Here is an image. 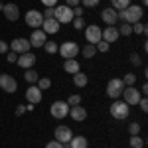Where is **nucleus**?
<instances>
[{"label":"nucleus","instance_id":"1","mask_svg":"<svg viewBox=\"0 0 148 148\" xmlns=\"http://www.w3.org/2000/svg\"><path fill=\"white\" fill-rule=\"evenodd\" d=\"M116 16H119V20H123L126 24H134V22H140L142 20L144 8L142 6H136V4H130V6H126L125 10H119Z\"/></svg>","mask_w":148,"mask_h":148},{"label":"nucleus","instance_id":"2","mask_svg":"<svg viewBox=\"0 0 148 148\" xmlns=\"http://www.w3.org/2000/svg\"><path fill=\"white\" fill-rule=\"evenodd\" d=\"M109 111H111V116H113V119L125 121V119H128V114H130V107H128L125 101H121V99H114V101L111 103V107H109Z\"/></svg>","mask_w":148,"mask_h":148},{"label":"nucleus","instance_id":"3","mask_svg":"<svg viewBox=\"0 0 148 148\" xmlns=\"http://www.w3.org/2000/svg\"><path fill=\"white\" fill-rule=\"evenodd\" d=\"M125 83H123V79H119V77H113V79H109V83H107V95L111 97V99H121V95H123V91H125Z\"/></svg>","mask_w":148,"mask_h":148},{"label":"nucleus","instance_id":"4","mask_svg":"<svg viewBox=\"0 0 148 148\" xmlns=\"http://www.w3.org/2000/svg\"><path fill=\"white\" fill-rule=\"evenodd\" d=\"M81 47L77 46V42H63L61 46L57 47V53L63 57V59H73V57H77Z\"/></svg>","mask_w":148,"mask_h":148},{"label":"nucleus","instance_id":"5","mask_svg":"<svg viewBox=\"0 0 148 148\" xmlns=\"http://www.w3.org/2000/svg\"><path fill=\"white\" fill-rule=\"evenodd\" d=\"M140 99H142V93L138 91L134 85H130V87H125V91H123V101H125L128 107H136Z\"/></svg>","mask_w":148,"mask_h":148},{"label":"nucleus","instance_id":"6","mask_svg":"<svg viewBox=\"0 0 148 148\" xmlns=\"http://www.w3.org/2000/svg\"><path fill=\"white\" fill-rule=\"evenodd\" d=\"M49 114L53 119H57V121H61V119H65L69 114V105L65 101H53L51 107H49Z\"/></svg>","mask_w":148,"mask_h":148},{"label":"nucleus","instance_id":"7","mask_svg":"<svg viewBox=\"0 0 148 148\" xmlns=\"http://www.w3.org/2000/svg\"><path fill=\"white\" fill-rule=\"evenodd\" d=\"M85 30V40H87V44H99L101 42V30L103 28H99L97 24H89V26H85L83 28Z\"/></svg>","mask_w":148,"mask_h":148},{"label":"nucleus","instance_id":"8","mask_svg":"<svg viewBox=\"0 0 148 148\" xmlns=\"http://www.w3.org/2000/svg\"><path fill=\"white\" fill-rule=\"evenodd\" d=\"M0 89L6 93H16L18 91V81L10 73H0Z\"/></svg>","mask_w":148,"mask_h":148},{"label":"nucleus","instance_id":"9","mask_svg":"<svg viewBox=\"0 0 148 148\" xmlns=\"http://www.w3.org/2000/svg\"><path fill=\"white\" fill-rule=\"evenodd\" d=\"M28 42H30V46L32 47H44V44L47 42V34L42 30V28H36L32 30V34L28 38Z\"/></svg>","mask_w":148,"mask_h":148},{"label":"nucleus","instance_id":"10","mask_svg":"<svg viewBox=\"0 0 148 148\" xmlns=\"http://www.w3.org/2000/svg\"><path fill=\"white\" fill-rule=\"evenodd\" d=\"M8 46H10V51L18 53V56H20V53H26V51H30V49H32L30 42H28L26 38H14Z\"/></svg>","mask_w":148,"mask_h":148},{"label":"nucleus","instance_id":"11","mask_svg":"<svg viewBox=\"0 0 148 148\" xmlns=\"http://www.w3.org/2000/svg\"><path fill=\"white\" fill-rule=\"evenodd\" d=\"M53 18H56L59 24H69L73 20V12H71L69 6L61 4V6H56V16H53Z\"/></svg>","mask_w":148,"mask_h":148},{"label":"nucleus","instance_id":"12","mask_svg":"<svg viewBox=\"0 0 148 148\" xmlns=\"http://www.w3.org/2000/svg\"><path fill=\"white\" fill-rule=\"evenodd\" d=\"M42 22H44V16H42V12L40 10H28L26 12V24L30 26V28H42Z\"/></svg>","mask_w":148,"mask_h":148},{"label":"nucleus","instance_id":"13","mask_svg":"<svg viewBox=\"0 0 148 148\" xmlns=\"http://www.w3.org/2000/svg\"><path fill=\"white\" fill-rule=\"evenodd\" d=\"M53 136H56L57 142H61V144H67L69 140L73 138V132H71V128L65 125H59L56 128V132H53Z\"/></svg>","mask_w":148,"mask_h":148},{"label":"nucleus","instance_id":"14","mask_svg":"<svg viewBox=\"0 0 148 148\" xmlns=\"http://www.w3.org/2000/svg\"><path fill=\"white\" fill-rule=\"evenodd\" d=\"M36 61H38V57H36L32 51H26V53H20V56H18L16 65H20L22 69H32L36 65Z\"/></svg>","mask_w":148,"mask_h":148},{"label":"nucleus","instance_id":"15","mask_svg":"<svg viewBox=\"0 0 148 148\" xmlns=\"http://www.w3.org/2000/svg\"><path fill=\"white\" fill-rule=\"evenodd\" d=\"M2 12H4V18H6L8 22H16V20L20 18V8H18V4H14V2L4 4Z\"/></svg>","mask_w":148,"mask_h":148},{"label":"nucleus","instance_id":"16","mask_svg":"<svg viewBox=\"0 0 148 148\" xmlns=\"http://www.w3.org/2000/svg\"><path fill=\"white\" fill-rule=\"evenodd\" d=\"M26 101L32 103V105L42 103V91L38 89V85H30V87L26 89Z\"/></svg>","mask_w":148,"mask_h":148},{"label":"nucleus","instance_id":"17","mask_svg":"<svg viewBox=\"0 0 148 148\" xmlns=\"http://www.w3.org/2000/svg\"><path fill=\"white\" fill-rule=\"evenodd\" d=\"M119 38H121V36H119V30H116L114 26H109V28L101 30V40H105L107 44H114Z\"/></svg>","mask_w":148,"mask_h":148},{"label":"nucleus","instance_id":"18","mask_svg":"<svg viewBox=\"0 0 148 148\" xmlns=\"http://www.w3.org/2000/svg\"><path fill=\"white\" fill-rule=\"evenodd\" d=\"M69 116H71L75 123H83V121L87 119V111H85V107L75 105V107H69Z\"/></svg>","mask_w":148,"mask_h":148},{"label":"nucleus","instance_id":"19","mask_svg":"<svg viewBox=\"0 0 148 148\" xmlns=\"http://www.w3.org/2000/svg\"><path fill=\"white\" fill-rule=\"evenodd\" d=\"M101 20L107 24V26H114V24L119 22L116 10H114V8H111V6H109V8H105V10L101 12Z\"/></svg>","mask_w":148,"mask_h":148},{"label":"nucleus","instance_id":"20","mask_svg":"<svg viewBox=\"0 0 148 148\" xmlns=\"http://www.w3.org/2000/svg\"><path fill=\"white\" fill-rule=\"evenodd\" d=\"M59 26H61V24L57 22L56 18H44L42 30H44L46 34H57V32H59Z\"/></svg>","mask_w":148,"mask_h":148},{"label":"nucleus","instance_id":"21","mask_svg":"<svg viewBox=\"0 0 148 148\" xmlns=\"http://www.w3.org/2000/svg\"><path fill=\"white\" fill-rule=\"evenodd\" d=\"M63 69L67 71L69 75H75V73L81 71V63L75 59V57H73V59H65V61H63Z\"/></svg>","mask_w":148,"mask_h":148},{"label":"nucleus","instance_id":"22","mask_svg":"<svg viewBox=\"0 0 148 148\" xmlns=\"http://www.w3.org/2000/svg\"><path fill=\"white\" fill-rule=\"evenodd\" d=\"M69 146L71 148H89V140L79 134V136H73L69 140Z\"/></svg>","mask_w":148,"mask_h":148},{"label":"nucleus","instance_id":"23","mask_svg":"<svg viewBox=\"0 0 148 148\" xmlns=\"http://www.w3.org/2000/svg\"><path fill=\"white\" fill-rule=\"evenodd\" d=\"M87 83H89V77H87L83 71H79V73L73 75V85H75V87H79V89H81V87H85Z\"/></svg>","mask_w":148,"mask_h":148},{"label":"nucleus","instance_id":"24","mask_svg":"<svg viewBox=\"0 0 148 148\" xmlns=\"http://www.w3.org/2000/svg\"><path fill=\"white\" fill-rule=\"evenodd\" d=\"M79 51L83 53V57H85V59H93V57H95V53H97V49H95V46H93V44H85Z\"/></svg>","mask_w":148,"mask_h":148},{"label":"nucleus","instance_id":"25","mask_svg":"<svg viewBox=\"0 0 148 148\" xmlns=\"http://www.w3.org/2000/svg\"><path fill=\"white\" fill-rule=\"evenodd\" d=\"M24 79H26V83H30V85H36V81L40 79L38 77V71H34V69H24Z\"/></svg>","mask_w":148,"mask_h":148},{"label":"nucleus","instance_id":"26","mask_svg":"<svg viewBox=\"0 0 148 148\" xmlns=\"http://www.w3.org/2000/svg\"><path fill=\"white\" fill-rule=\"evenodd\" d=\"M128 144L130 148H144V138H140V134H132L128 138Z\"/></svg>","mask_w":148,"mask_h":148},{"label":"nucleus","instance_id":"27","mask_svg":"<svg viewBox=\"0 0 148 148\" xmlns=\"http://www.w3.org/2000/svg\"><path fill=\"white\" fill-rule=\"evenodd\" d=\"M36 85H38L40 91H47V89L51 87V79H49V77H40V79L36 81Z\"/></svg>","mask_w":148,"mask_h":148},{"label":"nucleus","instance_id":"28","mask_svg":"<svg viewBox=\"0 0 148 148\" xmlns=\"http://www.w3.org/2000/svg\"><path fill=\"white\" fill-rule=\"evenodd\" d=\"M126 6H130V0H111V8H114V10H125Z\"/></svg>","mask_w":148,"mask_h":148},{"label":"nucleus","instance_id":"29","mask_svg":"<svg viewBox=\"0 0 148 148\" xmlns=\"http://www.w3.org/2000/svg\"><path fill=\"white\" fill-rule=\"evenodd\" d=\"M132 26V34H146V24L142 22H134V24H130Z\"/></svg>","mask_w":148,"mask_h":148},{"label":"nucleus","instance_id":"30","mask_svg":"<svg viewBox=\"0 0 148 148\" xmlns=\"http://www.w3.org/2000/svg\"><path fill=\"white\" fill-rule=\"evenodd\" d=\"M116 30H119V36H130V34H132V26L126 24V22H123V24H121V28H116Z\"/></svg>","mask_w":148,"mask_h":148},{"label":"nucleus","instance_id":"31","mask_svg":"<svg viewBox=\"0 0 148 148\" xmlns=\"http://www.w3.org/2000/svg\"><path fill=\"white\" fill-rule=\"evenodd\" d=\"M123 83H125L126 87L134 85V83H136V75H134V73H125V77H123Z\"/></svg>","mask_w":148,"mask_h":148},{"label":"nucleus","instance_id":"32","mask_svg":"<svg viewBox=\"0 0 148 148\" xmlns=\"http://www.w3.org/2000/svg\"><path fill=\"white\" fill-rule=\"evenodd\" d=\"M95 49H97V51H101V53H107V51L111 49V44H107L105 40H101L99 44H95Z\"/></svg>","mask_w":148,"mask_h":148},{"label":"nucleus","instance_id":"33","mask_svg":"<svg viewBox=\"0 0 148 148\" xmlns=\"http://www.w3.org/2000/svg\"><path fill=\"white\" fill-rule=\"evenodd\" d=\"M65 103H67L69 107H75V105H81V95H77V93H75V95H69V99H67Z\"/></svg>","mask_w":148,"mask_h":148},{"label":"nucleus","instance_id":"34","mask_svg":"<svg viewBox=\"0 0 148 148\" xmlns=\"http://www.w3.org/2000/svg\"><path fill=\"white\" fill-rule=\"evenodd\" d=\"M57 44L56 42H46V44H44V49H46L47 53H57Z\"/></svg>","mask_w":148,"mask_h":148},{"label":"nucleus","instance_id":"35","mask_svg":"<svg viewBox=\"0 0 148 148\" xmlns=\"http://www.w3.org/2000/svg\"><path fill=\"white\" fill-rule=\"evenodd\" d=\"M99 2L101 0H79V4L83 8H95V6H99Z\"/></svg>","mask_w":148,"mask_h":148},{"label":"nucleus","instance_id":"36","mask_svg":"<svg viewBox=\"0 0 148 148\" xmlns=\"http://www.w3.org/2000/svg\"><path fill=\"white\" fill-rule=\"evenodd\" d=\"M71 22H73V28H75V30H83V28H85V26H87V24H85V20H83V18H73V20H71Z\"/></svg>","mask_w":148,"mask_h":148},{"label":"nucleus","instance_id":"37","mask_svg":"<svg viewBox=\"0 0 148 148\" xmlns=\"http://www.w3.org/2000/svg\"><path fill=\"white\" fill-rule=\"evenodd\" d=\"M130 63H132L134 67H140V65H142V57L138 56V53H130Z\"/></svg>","mask_w":148,"mask_h":148},{"label":"nucleus","instance_id":"38","mask_svg":"<svg viewBox=\"0 0 148 148\" xmlns=\"http://www.w3.org/2000/svg\"><path fill=\"white\" fill-rule=\"evenodd\" d=\"M128 132H130V136L132 134H140V125L138 123H130L128 125Z\"/></svg>","mask_w":148,"mask_h":148},{"label":"nucleus","instance_id":"39","mask_svg":"<svg viewBox=\"0 0 148 148\" xmlns=\"http://www.w3.org/2000/svg\"><path fill=\"white\" fill-rule=\"evenodd\" d=\"M71 12H73V18H83L85 8H83V6H75V8H71Z\"/></svg>","mask_w":148,"mask_h":148},{"label":"nucleus","instance_id":"40","mask_svg":"<svg viewBox=\"0 0 148 148\" xmlns=\"http://www.w3.org/2000/svg\"><path fill=\"white\" fill-rule=\"evenodd\" d=\"M42 16H44V18H53V16H56V6H53V8H46V10L42 12Z\"/></svg>","mask_w":148,"mask_h":148},{"label":"nucleus","instance_id":"41","mask_svg":"<svg viewBox=\"0 0 148 148\" xmlns=\"http://www.w3.org/2000/svg\"><path fill=\"white\" fill-rule=\"evenodd\" d=\"M6 61H8V63H16V61H18V53L8 51V53H6Z\"/></svg>","mask_w":148,"mask_h":148},{"label":"nucleus","instance_id":"42","mask_svg":"<svg viewBox=\"0 0 148 148\" xmlns=\"http://www.w3.org/2000/svg\"><path fill=\"white\" fill-rule=\"evenodd\" d=\"M46 148H63V144H61V142H57L56 138H53V140H49V142L46 144Z\"/></svg>","mask_w":148,"mask_h":148},{"label":"nucleus","instance_id":"43","mask_svg":"<svg viewBox=\"0 0 148 148\" xmlns=\"http://www.w3.org/2000/svg\"><path fill=\"white\" fill-rule=\"evenodd\" d=\"M138 107H140V111H142V113H146V111H148V101L144 99V97L138 101Z\"/></svg>","mask_w":148,"mask_h":148},{"label":"nucleus","instance_id":"44","mask_svg":"<svg viewBox=\"0 0 148 148\" xmlns=\"http://www.w3.org/2000/svg\"><path fill=\"white\" fill-rule=\"evenodd\" d=\"M8 49H10V46H8V42L0 40V53H8Z\"/></svg>","mask_w":148,"mask_h":148},{"label":"nucleus","instance_id":"45","mask_svg":"<svg viewBox=\"0 0 148 148\" xmlns=\"http://www.w3.org/2000/svg\"><path fill=\"white\" fill-rule=\"evenodd\" d=\"M40 2H42L46 8H53V6L57 4V0H40Z\"/></svg>","mask_w":148,"mask_h":148},{"label":"nucleus","instance_id":"46","mask_svg":"<svg viewBox=\"0 0 148 148\" xmlns=\"http://www.w3.org/2000/svg\"><path fill=\"white\" fill-rule=\"evenodd\" d=\"M65 6H69V8H75V6H79V0H65Z\"/></svg>","mask_w":148,"mask_h":148},{"label":"nucleus","instance_id":"47","mask_svg":"<svg viewBox=\"0 0 148 148\" xmlns=\"http://www.w3.org/2000/svg\"><path fill=\"white\" fill-rule=\"evenodd\" d=\"M24 113H26V105H18V107H16V114L20 116V114H24Z\"/></svg>","mask_w":148,"mask_h":148},{"label":"nucleus","instance_id":"48","mask_svg":"<svg viewBox=\"0 0 148 148\" xmlns=\"http://www.w3.org/2000/svg\"><path fill=\"white\" fill-rule=\"evenodd\" d=\"M34 107H36V105H32V103H28V107H26V111H30V113H32V111H34Z\"/></svg>","mask_w":148,"mask_h":148},{"label":"nucleus","instance_id":"49","mask_svg":"<svg viewBox=\"0 0 148 148\" xmlns=\"http://www.w3.org/2000/svg\"><path fill=\"white\" fill-rule=\"evenodd\" d=\"M140 93H148V85H146V83L142 85V89H140Z\"/></svg>","mask_w":148,"mask_h":148},{"label":"nucleus","instance_id":"50","mask_svg":"<svg viewBox=\"0 0 148 148\" xmlns=\"http://www.w3.org/2000/svg\"><path fill=\"white\" fill-rule=\"evenodd\" d=\"M148 4V0H142V8H144V6H146Z\"/></svg>","mask_w":148,"mask_h":148},{"label":"nucleus","instance_id":"51","mask_svg":"<svg viewBox=\"0 0 148 148\" xmlns=\"http://www.w3.org/2000/svg\"><path fill=\"white\" fill-rule=\"evenodd\" d=\"M2 8H4V4H2V0H0V12H2Z\"/></svg>","mask_w":148,"mask_h":148},{"label":"nucleus","instance_id":"52","mask_svg":"<svg viewBox=\"0 0 148 148\" xmlns=\"http://www.w3.org/2000/svg\"><path fill=\"white\" fill-rule=\"evenodd\" d=\"M63 148H71V146H69V142H67V144H63Z\"/></svg>","mask_w":148,"mask_h":148}]
</instances>
